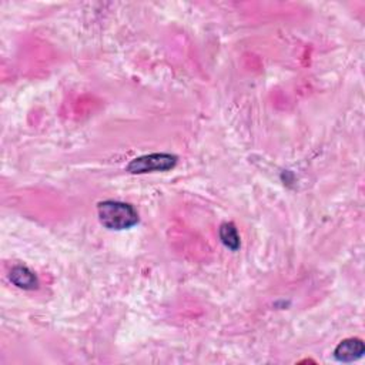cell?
I'll return each mask as SVG.
<instances>
[{
  "label": "cell",
  "mask_w": 365,
  "mask_h": 365,
  "mask_svg": "<svg viewBox=\"0 0 365 365\" xmlns=\"http://www.w3.org/2000/svg\"><path fill=\"white\" fill-rule=\"evenodd\" d=\"M100 223L109 230H127L139 223V214L133 206L121 202H102L97 204Z\"/></svg>",
  "instance_id": "cell-1"
},
{
  "label": "cell",
  "mask_w": 365,
  "mask_h": 365,
  "mask_svg": "<svg viewBox=\"0 0 365 365\" xmlns=\"http://www.w3.org/2000/svg\"><path fill=\"white\" fill-rule=\"evenodd\" d=\"M177 164V156L168 153H153L132 160L127 166V172L132 175H144L152 172H167Z\"/></svg>",
  "instance_id": "cell-2"
},
{
  "label": "cell",
  "mask_w": 365,
  "mask_h": 365,
  "mask_svg": "<svg viewBox=\"0 0 365 365\" xmlns=\"http://www.w3.org/2000/svg\"><path fill=\"white\" fill-rule=\"evenodd\" d=\"M365 353L362 339L359 338H347L339 343L334 350V357L339 362H353L359 359Z\"/></svg>",
  "instance_id": "cell-3"
},
{
  "label": "cell",
  "mask_w": 365,
  "mask_h": 365,
  "mask_svg": "<svg viewBox=\"0 0 365 365\" xmlns=\"http://www.w3.org/2000/svg\"><path fill=\"white\" fill-rule=\"evenodd\" d=\"M10 281L23 290H36L39 285V280L36 274L24 265H16L10 271Z\"/></svg>",
  "instance_id": "cell-4"
},
{
  "label": "cell",
  "mask_w": 365,
  "mask_h": 365,
  "mask_svg": "<svg viewBox=\"0 0 365 365\" xmlns=\"http://www.w3.org/2000/svg\"><path fill=\"white\" fill-rule=\"evenodd\" d=\"M220 238L223 244L229 247L233 251H237L240 249V235L237 233V229L233 223H224L220 227Z\"/></svg>",
  "instance_id": "cell-5"
}]
</instances>
